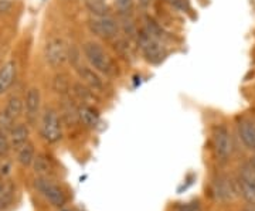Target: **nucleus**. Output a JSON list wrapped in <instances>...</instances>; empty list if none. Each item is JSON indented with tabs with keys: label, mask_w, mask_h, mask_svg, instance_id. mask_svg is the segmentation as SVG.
I'll return each instance as SVG.
<instances>
[{
	"label": "nucleus",
	"mask_w": 255,
	"mask_h": 211,
	"mask_svg": "<svg viewBox=\"0 0 255 211\" xmlns=\"http://www.w3.org/2000/svg\"><path fill=\"white\" fill-rule=\"evenodd\" d=\"M84 54L87 57V60L90 61V64L94 67V70L100 71L104 75L112 77L117 74V67L114 64L112 58L105 53V50L97 44V43H87L84 46Z\"/></svg>",
	"instance_id": "f257e3e1"
},
{
	"label": "nucleus",
	"mask_w": 255,
	"mask_h": 211,
	"mask_svg": "<svg viewBox=\"0 0 255 211\" xmlns=\"http://www.w3.org/2000/svg\"><path fill=\"white\" fill-rule=\"evenodd\" d=\"M40 133L48 143H57L63 138L61 119H60L57 110L53 108H47L44 110V113L41 116V123H40Z\"/></svg>",
	"instance_id": "f03ea898"
},
{
	"label": "nucleus",
	"mask_w": 255,
	"mask_h": 211,
	"mask_svg": "<svg viewBox=\"0 0 255 211\" xmlns=\"http://www.w3.org/2000/svg\"><path fill=\"white\" fill-rule=\"evenodd\" d=\"M34 187L51 206H54V207H64L65 206L67 197H65L63 189L57 183H54L51 179H48L47 176L37 177L34 180Z\"/></svg>",
	"instance_id": "7ed1b4c3"
},
{
	"label": "nucleus",
	"mask_w": 255,
	"mask_h": 211,
	"mask_svg": "<svg viewBox=\"0 0 255 211\" xmlns=\"http://www.w3.org/2000/svg\"><path fill=\"white\" fill-rule=\"evenodd\" d=\"M137 41H139V47H140L142 53L149 63L157 64L163 60L164 55H166V50H164L162 41H159L155 37L150 36L145 28L139 31Z\"/></svg>",
	"instance_id": "20e7f679"
},
{
	"label": "nucleus",
	"mask_w": 255,
	"mask_h": 211,
	"mask_svg": "<svg viewBox=\"0 0 255 211\" xmlns=\"http://www.w3.org/2000/svg\"><path fill=\"white\" fill-rule=\"evenodd\" d=\"M237 186L238 193H241L244 200L250 204H255V169L251 162L244 163L240 167Z\"/></svg>",
	"instance_id": "39448f33"
},
{
	"label": "nucleus",
	"mask_w": 255,
	"mask_h": 211,
	"mask_svg": "<svg viewBox=\"0 0 255 211\" xmlns=\"http://www.w3.org/2000/svg\"><path fill=\"white\" fill-rule=\"evenodd\" d=\"M213 146L216 156L221 162H226L233 153V139L230 135V130L223 125L216 126L213 130Z\"/></svg>",
	"instance_id": "423d86ee"
},
{
	"label": "nucleus",
	"mask_w": 255,
	"mask_h": 211,
	"mask_svg": "<svg viewBox=\"0 0 255 211\" xmlns=\"http://www.w3.org/2000/svg\"><path fill=\"white\" fill-rule=\"evenodd\" d=\"M88 27L95 36L107 40L117 37L119 33V23L111 16H97L91 18Z\"/></svg>",
	"instance_id": "0eeeda50"
},
{
	"label": "nucleus",
	"mask_w": 255,
	"mask_h": 211,
	"mask_svg": "<svg viewBox=\"0 0 255 211\" xmlns=\"http://www.w3.org/2000/svg\"><path fill=\"white\" fill-rule=\"evenodd\" d=\"M44 55L48 64L51 67H61L65 63L68 53H67V47L64 44L61 38H51L46 44V50H44Z\"/></svg>",
	"instance_id": "6e6552de"
},
{
	"label": "nucleus",
	"mask_w": 255,
	"mask_h": 211,
	"mask_svg": "<svg viewBox=\"0 0 255 211\" xmlns=\"http://www.w3.org/2000/svg\"><path fill=\"white\" fill-rule=\"evenodd\" d=\"M238 193V186L231 182V179H228L226 176L219 177L211 187V194L221 202H228L233 200Z\"/></svg>",
	"instance_id": "1a4fd4ad"
},
{
	"label": "nucleus",
	"mask_w": 255,
	"mask_h": 211,
	"mask_svg": "<svg viewBox=\"0 0 255 211\" xmlns=\"http://www.w3.org/2000/svg\"><path fill=\"white\" fill-rule=\"evenodd\" d=\"M238 136L244 146L255 152V122L248 118H241L237 123Z\"/></svg>",
	"instance_id": "9d476101"
},
{
	"label": "nucleus",
	"mask_w": 255,
	"mask_h": 211,
	"mask_svg": "<svg viewBox=\"0 0 255 211\" xmlns=\"http://www.w3.org/2000/svg\"><path fill=\"white\" fill-rule=\"evenodd\" d=\"M77 71H78V75H80V78L84 81V84L87 87H90L95 94L97 92L105 91V84L102 81V78L94 70H91L90 67L81 65V67L77 68Z\"/></svg>",
	"instance_id": "9b49d317"
},
{
	"label": "nucleus",
	"mask_w": 255,
	"mask_h": 211,
	"mask_svg": "<svg viewBox=\"0 0 255 211\" xmlns=\"http://www.w3.org/2000/svg\"><path fill=\"white\" fill-rule=\"evenodd\" d=\"M40 102H41V95L38 88H30L26 95V116H27L28 123H34L38 116L40 110Z\"/></svg>",
	"instance_id": "f8f14e48"
},
{
	"label": "nucleus",
	"mask_w": 255,
	"mask_h": 211,
	"mask_svg": "<svg viewBox=\"0 0 255 211\" xmlns=\"http://www.w3.org/2000/svg\"><path fill=\"white\" fill-rule=\"evenodd\" d=\"M28 136H30V130L26 123H17L14 125V128L11 129L9 133L10 146L13 149L18 150L21 146H24L28 142Z\"/></svg>",
	"instance_id": "ddd939ff"
},
{
	"label": "nucleus",
	"mask_w": 255,
	"mask_h": 211,
	"mask_svg": "<svg viewBox=\"0 0 255 211\" xmlns=\"http://www.w3.org/2000/svg\"><path fill=\"white\" fill-rule=\"evenodd\" d=\"M78 119L87 128H95L100 122V113L91 105L81 104L78 106Z\"/></svg>",
	"instance_id": "4468645a"
},
{
	"label": "nucleus",
	"mask_w": 255,
	"mask_h": 211,
	"mask_svg": "<svg viewBox=\"0 0 255 211\" xmlns=\"http://www.w3.org/2000/svg\"><path fill=\"white\" fill-rule=\"evenodd\" d=\"M16 78V64L14 61H9L0 68V95L9 91V88L14 83Z\"/></svg>",
	"instance_id": "2eb2a0df"
},
{
	"label": "nucleus",
	"mask_w": 255,
	"mask_h": 211,
	"mask_svg": "<svg viewBox=\"0 0 255 211\" xmlns=\"http://www.w3.org/2000/svg\"><path fill=\"white\" fill-rule=\"evenodd\" d=\"M73 92L75 94V97L82 102V104H87V105H91V102L97 100V95L95 92L92 91L90 87H87L85 84H74Z\"/></svg>",
	"instance_id": "dca6fc26"
},
{
	"label": "nucleus",
	"mask_w": 255,
	"mask_h": 211,
	"mask_svg": "<svg viewBox=\"0 0 255 211\" xmlns=\"http://www.w3.org/2000/svg\"><path fill=\"white\" fill-rule=\"evenodd\" d=\"M34 157H36V150H34L33 143H30V142H27L24 146H21L17 150L18 163L21 166H24V167H28V166L33 165Z\"/></svg>",
	"instance_id": "f3484780"
},
{
	"label": "nucleus",
	"mask_w": 255,
	"mask_h": 211,
	"mask_svg": "<svg viewBox=\"0 0 255 211\" xmlns=\"http://www.w3.org/2000/svg\"><path fill=\"white\" fill-rule=\"evenodd\" d=\"M4 112L13 120H17L21 116V113H23V101L18 97H11L9 102H7V105H6Z\"/></svg>",
	"instance_id": "a211bd4d"
},
{
	"label": "nucleus",
	"mask_w": 255,
	"mask_h": 211,
	"mask_svg": "<svg viewBox=\"0 0 255 211\" xmlns=\"http://www.w3.org/2000/svg\"><path fill=\"white\" fill-rule=\"evenodd\" d=\"M14 199V187L11 184H0V211L7 209Z\"/></svg>",
	"instance_id": "6ab92c4d"
},
{
	"label": "nucleus",
	"mask_w": 255,
	"mask_h": 211,
	"mask_svg": "<svg viewBox=\"0 0 255 211\" xmlns=\"http://www.w3.org/2000/svg\"><path fill=\"white\" fill-rule=\"evenodd\" d=\"M63 119L67 125H74L78 122V106H75L73 101H65L63 105Z\"/></svg>",
	"instance_id": "aec40b11"
},
{
	"label": "nucleus",
	"mask_w": 255,
	"mask_h": 211,
	"mask_svg": "<svg viewBox=\"0 0 255 211\" xmlns=\"http://www.w3.org/2000/svg\"><path fill=\"white\" fill-rule=\"evenodd\" d=\"M33 166H34L36 173H38V175L41 176H46L47 173L50 172V169H51L50 160H48V157L44 156V155H37V156L34 157Z\"/></svg>",
	"instance_id": "412c9836"
},
{
	"label": "nucleus",
	"mask_w": 255,
	"mask_h": 211,
	"mask_svg": "<svg viewBox=\"0 0 255 211\" xmlns=\"http://www.w3.org/2000/svg\"><path fill=\"white\" fill-rule=\"evenodd\" d=\"M145 30L149 33V34H150V36L155 37L156 40H159V41H162L164 37H166L163 28L160 27V26L156 23L155 20H152V18H146Z\"/></svg>",
	"instance_id": "4be33fe9"
},
{
	"label": "nucleus",
	"mask_w": 255,
	"mask_h": 211,
	"mask_svg": "<svg viewBox=\"0 0 255 211\" xmlns=\"http://www.w3.org/2000/svg\"><path fill=\"white\" fill-rule=\"evenodd\" d=\"M14 122H16V120L11 119L4 110L0 112V132L9 135L10 132H11V129L14 128Z\"/></svg>",
	"instance_id": "5701e85b"
},
{
	"label": "nucleus",
	"mask_w": 255,
	"mask_h": 211,
	"mask_svg": "<svg viewBox=\"0 0 255 211\" xmlns=\"http://www.w3.org/2000/svg\"><path fill=\"white\" fill-rule=\"evenodd\" d=\"M87 4L92 13H95L97 16H108V9L102 3V0H87Z\"/></svg>",
	"instance_id": "b1692460"
},
{
	"label": "nucleus",
	"mask_w": 255,
	"mask_h": 211,
	"mask_svg": "<svg viewBox=\"0 0 255 211\" xmlns=\"http://www.w3.org/2000/svg\"><path fill=\"white\" fill-rule=\"evenodd\" d=\"M10 140L9 135L0 132V157H6L10 152Z\"/></svg>",
	"instance_id": "393cba45"
},
{
	"label": "nucleus",
	"mask_w": 255,
	"mask_h": 211,
	"mask_svg": "<svg viewBox=\"0 0 255 211\" xmlns=\"http://www.w3.org/2000/svg\"><path fill=\"white\" fill-rule=\"evenodd\" d=\"M115 4L121 14H130L133 9V0H115Z\"/></svg>",
	"instance_id": "a878e982"
},
{
	"label": "nucleus",
	"mask_w": 255,
	"mask_h": 211,
	"mask_svg": "<svg viewBox=\"0 0 255 211\" xmlns=\"http://www.w3.org/2000/svg\"><path fill=\"white\" fill-rule=\"evenodd\" d=\"M68 87H70V84L67 81V77L65 75H58V77H55L54 80V90L57 92H61V94H65V92L68 91Z\"/></svg>",
	"instance_id": "bb28decb"
},
{
	"label": "nucleus",
	"mask_w": 255,
	"mask_h": 211,
	"mask_svg": "<svg viewBox=\"0 0 255 211\" xmlns=\"http://www.w3.org/2000/svg\"><path fill=\"white\" fill-rule=\"evenodd\" d=\"M179 211H201V209L199 203L193 202V203H186V204H183Z\"/></svg>",
	"instance_id": "cd10ccee"
},
{
	"label": "nucleus",
	"mask_w": 255,
	"mask_h": 211,
	"mask_svg": "<svg viewBox=\"0 0 255 211\" xmlns=\"http://www.w3.org/2000/svg\"><path fill=\"white\" fill-rule=\"evenodd\" d=\"M150 1H152V0H139V4H140L143 9H146V7L150 6Z\"/></svg>",
	"instance_id": "c85d7f7f"
},
{
	"label": "nucleus",
	"mask_w": 255,
	"mask_h": 211,
	"mask_svg": "<svg viewBox=\"0 0 255 211\" xmlns=\"http://www.w3.org/2000/svg\"><path fill=\"white\" fill-rule=\"evenodd\" d=\"M251 165H253V167L255 169V155L253 157H251Z\"/></svg>",
	"instance_id": "c756f323"
},
{
	"label": "nucleus",
	"mask_w": 255,
	"mask_h": 211,
	"mask_svg": "<svg viewBox=\"0 0 255 211\" xmlns=\"http://www.w3.org/2000/svg\"><path fill=\"white\" fill-rule=\"evenodd\" d=\"M61 211H70V210H65V209H63V210H61Z\"/></svg>",
	"instance_id": "7c9ffc66"
},
{
	"label": "nucleus",
	"mask_w": 255,
	"mask_h": 211,
	"mask_svg": "<svg viewBox=\"0 0 255 211\" xmlns=\"http://www.w3.org/2000/svg\"><path fill=\"white\" fill-rule=\"evenodd\" d=\"M248 211H255V210H248Z\"/></svg>",
	"instance_id": "2f4dec72"
}]
</instances>
